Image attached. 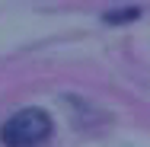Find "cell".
<instances>
[{"label": "cell", "instance_id": "6da1fadb", "mask_svg": "<svg viewBox=\"0 0 150 147\" xmlns=\"http://www.w3.org/2000/svg\"><path fill=\"white\" fill-rule=\"evenodd\" d=\"M51 134V118L42 109H19L0 128V141L6 147H35Z\"/></svg>", "mask_w": 150, "mask_h": 147}, {"label": "cell", "instance_id": "7a4b0ae2", "mask_svg": "<svg viewBox=\"0 0 150 147\" xmlns=\"http://www.w3.org/2000/svg\"><path fill=\"white\" fill-rule=\"evenodd\" d=\"M141 13H137V6H131V10H118V13H105V23H125V19H137Z\"/></svg>", "mask_w": 150, "mask_h": 147}]
</instances>
